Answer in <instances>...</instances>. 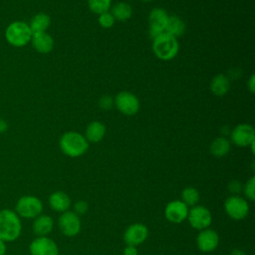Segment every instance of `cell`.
Wrapping results in <instances>:
<instances>
[{
    "label": "cell",
    "instance_id": "obj_23",
    "mask_svg": "<svg viewBox=\"0 0 255 255\" xmlns=\"http://www.w3.org/2000/svg\"><path fill=\"white\" fill-rule=\"evenodd\" d=\"M230 150V141L224 137L219 136L215 138L210 144V152L216 157H222L226 155Z\"/></svg>",
    "mask_w": 255,
    "mask_h": 255
},
{
    "label": "cell",
    "instance_id": "obj_5",
    "mask_svg": "<svg viewBox=\"0 0 255 255\" xmlns=\"http://www.w3.org/2000/svg\"><path fill=\"white\" fill-rule=\"evenodd\" d=\"M226 214L234 220H242L247 217L250 207L247 199L239 195H230L224 201Z\"/></svg>",
    "mask_w": 255,
    "mask_h": 255
},
{
    "label": "cell",
    "instance_id": "obj_29",
    "mask_svg": "<svg viewBox=\"0 0 255 255\" xmlns=\"http://www.w3.org/2000/svg\"><path fill=\"white\" fill-rule=\"evenodd\" d=\"M89 209V204L87 201L85 200H78L75 204H74V212L81 216V215H84L87 213Z\"/></svg>",
    "mask_w": 255,
    "mask_h": 255
},
{
    "label": "cell",
    "instance_id": "obj_35",
    "mask_svg": "<svg viewBox=\"0 0 255 255\" xmlns=\"http://www.w3.org/2000/svg\"><path fill=\"white\" fill-rule=\"evenodd\" d=\"M5 251H6L5 243H4V241L0 240V255H4V254H5Z\"/></svg>",
    "mask_w": 255,
    "mask_h": 255
},
{
    "label": "cell",
    "instance_id": "obj_17",
    "mask_svg": "<svg viewBox=\"0 0 255 255\" xmlns=\"http://www.w3.org/2000/svg\"><path fill=\"white\" fill-rule=\"evenodd\" d=\"M54 227V220L51 216L40 214L33 222V231L38 236H47Z\"/></svg>",
    "mask_w": 255,
    "mask_h": 255
},
{
    "label": "cell",
    "instance_id": "obj_9",
    "mask_svg": "<svg viewBox=\"0 0 255 255\" xmlns=\"http://www.w3.org/2000/svg\"><path fill=\"white\" fill-rule=\"evenodd\" d=\"M114 101L117 109L126 116H133L139 110L138 99L129 92L119 93Z\"/></svg>",
    "mask_w": 255,
    "mask_h": 255
},
{
    "label": "cell",
    "instance_id": "obj_14",
    "mask_svg": "<svg viewBox=\"0 0 255 255\" xmlns=\"http://www.w3.org/2000/svg\"><path fill=\"white\" fill-rule=\"evenodd\" d=\"M31 255H59L57 243L47 236H39L30 244Z\"/></svg>",
    "mask_w": 255,
    "mask_h": 255
},
{
    "label": "cell",
    "instance_id": "obj_11",
    "mask_svg": "<svg viewBox=\"0 0 255 255\" xmlns=\"http://www.w3.org/2000/svg\"><path fill=\"white\" fill-rule=\"evenodd\" d=\"M189 207L181 200H172L164 208V217L171 223L179 224L187 218Z\"/></svg>",
    "mask_w": 255,
    "mask_h": 255
},
{
    "label": "cell",
    "instance_id": "obj_13",
    "mask_svg": "<svg viewBox=\"0 0 255 255\" xmlns=\"http://www.w3.org/2000/svg\"><path fill=\"white\" fill-rule=\"evenodd\" d=\"M219 244V235L218 233L211 229L205 228L200 230L196 236V246L201 252H212L214 251Z\"/></svg>",
    "mask_w": 255,
    "mask_h": 255
},
{
    "label": "cell",
    "instance_id": "obj_8",
    "mask_svg": "<svg viewBox=\"0 0 255 255\" xmlns=\"http://www.w3.org/2000/svg\"><path fill=\"white\" fill-rule=\"evenodd\" d=\"M58 226L60 231L68 237H74L81 231L82 223L80 216L74 211L63 212L58 219Z\"/></svg>",
    "mask_w": 255,
    "mask_h": 255
},
{
    "label": "cell",
    "instance_id": "obj_19",
    "mask_svg": "<svg viewBox=\"0 0 255 255\" xmlns=\"http://www.w3.org/2000/svg\"><path fill=\"white\" fill-rule=\"evenodd\" d=\"M168 17L169 16L167 15V12L164 9L154 8L150 11L148 15V24H149L148 27L156 28L164 31Z\"/></svg>",
    "mask_w": 255,
    "mask_h": 255
},
{
    "label": "cell",
    "instance_id": "obj_2",
    "mask_svg": "<svg viewBox=\"0 0 255 255\" xmlns=\"http://www.w3.org/2000/svg\"><path fill=\"white\" fill-rule=\"evenodd\" d=\"M21 228V221L14 211L10 209L0 211V240L5 242L17 239Z\"/></svg>",
    "mask_w": 255,
    "mask_h": 255
},
{
    "label": "cell",
    "instance_id": "obj_20",
    "mask_svg": "<svg viewBox=\"0 0 255 255\" xmlns=\"http://www.w3.org/2000/svg\"><path fill=\"white\" fill-rule=\"evenodd\" d=\"M164 32L177 38L185 32V23L178 16H169L164 28Z\"/></svg>",
    "mask_w": 255,
    "mask_h": 255
},
{
    "label": "cell",
    "instance_id": "obj_21",
    "mask_svg": "<svg viewBox=\"0 0 255 255\" xmlns=\"http://www.w3.org/2000/svg\"><path fill=\"white\" fill-rule=\"evenodd\" d=\"M230 88V82L226 76L223 74L216 75L210 83V90L216 96L225 95Z\"/></svg>",
    "mask_w": 255,
    "mask_h": 255
},
{
    "label": "cell",
    "instance_id": "obj_15",
    "mask_svg": "<svg viewBox=\"0 0 255 255\" xmlns=\"http://www.w3.org/2000/svg\"><path fill=\"white\" fill-rule=\"evenodd\" d=\"M49 204L53 210L63 213L69 210L72 204V200L66 192L58 190L50 195Z\"/></svg>",
    "mask_w": 255,
    "mask_h": 255
},
{
    "label": "cell",
    "instance_id": "obj_16",
    "mask_svg": "<svg viewBox=\"0 0 255 255\" xmlns=\"http://www.w3.org/2000/svg\"><path fill=\"white\" fill-rule=\"evenodd\" d=\"M31 40H32V45L35 48V50L41 54H47V53L51 52L54 47L53 38L46 32L33 34Z\"/></svg>",
    "mask_w": 255,
    "mask_h": 255
},
{
    "label": "cell",
    "instance_id": "obj_1",
    "mask_svg": "<svg viewBox=\"0 0 255 255\" xmlns=\"http://www.w3.org/2000/svg\"><path fill=\"white\" fill-rule=\"evenodd\" d=\"M60 148L64 154L70 157H78L88 150L89 141L77 131H68L60 138Z\"/></svg>",
    "mask_w": 255,
    "mask_h": 255
},
{
    "label": "cell",
    "instance_id": "obj_4",
    "mask_svg": "<svg viewBox=\"0 0 255 255\" xmlns=\"http://www.w3.org/2000/svg\"><path fill=\"white\" fill-rule=\"evenodd\" d=\"M32 31L29 25L22 21L11 23L5 32L6 40L9 44L15 47H23L31 41Z\"/></svg>",
    "mask_w": 255,
    "mask_h": 255
},
{
    "label": "cell",
    "instance_id": "obj_18",
    "mask_svg": "<svg viewBox=\"0 0 255 255\" xmlns=\"http://www.w3.org/2000/svg\"><path fill=\"white\" fill-rule=\"evenodd\" d=\"M106 134V127L103 123L95 121L92 122L86 128L85 137L90 142L101 141Z\"/></svg>",
    "mask_w": 255,
    "mask_h": 255
},
{
    "label": "cell",
    "instance_id": "obj_26",
    "mask_svg": "<svg viewBox=\"0 0 255 255\" xmlns=\"http://www.w3.org/2000/svg\"><path fill=\"white\" fill-rule=\"evenodd\" d=\"M112 0H88L89 8L96 14H102L108 12L111 8Z\"/></svg>",
    "mask_w": 255,
    "mask_h": 255
},
{
    "label": "cell",
    "instance_id": "obj_32",
    "mask_svg": "<svg viewBox=\"0 0 255 255\" xmlns=\"http://www.w3.org/2000/svg\"><path fill=\"white\" fill-rule=\"evenodd\" d=\"M123 255H138V251L135 246L127 245L123 251Z\"/></svg>",
    "mask_w": 255,
    "mask_h": 255
},
{
    "label": "cell",
    "instance_id": "obj_24",
    "mask_svg": "<svg viewBox=\"0 0 255 255\" xmlns=\"http://www.w3.org/2000/svg\"><path fill=\"white\" fill-rule=\"evenodd\" d=\"M111 13L114 16L115 20L124 22L130 18L132 9H131L130 5L127 2H118L113 6Z\"/></svg>",
    "mask_w": 255,
    "mask_h": 255
},
{
    "label": "cell",
    "instance_id": "obj_37",
    "mask_svg": "<svg viewBox=\"0 0 255 255\" xmlns=\"http://www.w3.org/2000/svg\"><path fill=\"white\" fill-rule=\"evenodd\" d=\"M0 124H1V120H0Z\"/></svg>",
    "mask_w": 255,
    "mask_h": 255
},
{
    "label": "cell",
    "instance_id": "obj_7",
    "mask_svg": "<svg viewBox=\"0 0 255 255\" xmlns=\"http://www.w3.org/2000/svg\"><path fill=\"white\" fill-rule=\"evenodd\" d=\"M16 211L24 218H36L43 211V203L36 196L26 195L18 200Z\"/></svg>",
    "mask_w": 255,
    "mask_h": 255
},
{
    "label": "cell",
    "instance_id": "obj_3",
    "mask_svg": "<svg viewBox=\"0 0 255 255\" xmlns=\"http://www.w3.org/2000/svg\"><path fill=\"white\" fill-rule=\"evenodd\" d=\"M152 49L158 59L168 61L177 55L179 45L175 37L166 32H163L153 40Z\"/></svg>",
    "mask_w": 255,
    "mask_h": 255
},
{
    "label": "cell",
    "instance_id": "obj_30",
    "mask_svg": "<svg viewBox=\"0 0 255 255\" xmlns=\"http://www.w3.org/2000/svg\"><path fill=\"white\" fill-rule=\"evenodd\" d=\"M114 103H115L114 99H113L111 96L106 95V96H103V97L100 99V101H99V106H100V108H101L102 110L109 111V110L112 109Z\"/></svg>",
    "mask_w": 255,
    "mask_h": 255
},
{
    "label": "cell",
    "instance_id": "obj_33",
    "mask_svg": "<svg viewBox=\"0 0 255 255\" xmlns=\"http://www.w3.org/2000/svg\"><path fill=\"white\" fill-rule=\"evenodd\" d=\"M254 83H255L254 75H252L251 78H250V80H249V82H248V89H249V91H250L251 93H254V91H255V85H254Z\"/></svg>",
    "mask_w": 255,
    "mask_h": 255
},
{
    "label": "cell",
    "instance_id": "obj_22",
    "mask_svg": "<svg viewBox=\"0 0 255 255\" xmlns=\"http://www.w3.org/2000/svg\"><path fill=\"white\" fill-rule=\"evenodd\" d=\"M50 24H51V19L47 14L38 13L32 18L29 27L32 31V34L43 33V32H46Z\"/></svg>",
    "mask_w": 255,
    "mask_h": 255
},
{
    "label": "cell",
    "instance_id": "obj_12",
    "mask_svg": "<svg viewBox=\"0 0 255 255\" xmlns=\"http://www.w3.org/2000/svg\"><path fill=\"white\" fill-rule=\"evenodd\" d=\"M148 236V229L142 223L130 224L124 233V241L127 245L137 246L143 243Z\"/></svg>",
    "mask_w": 255,
    "mask_h": 255
},
{
    "label": "cell",
    "instance_id": "obj_34",
    "mask_svg": "<svg viewBox=\"0 0 255 255\" xmlns=\"http://www.w3.org/2000/svg\"><path fill=\"white\" fill-rule=\"evenodd\" d=\"M229 255H246V253H245L243 250H241V249L235 248V249H233V250L230 252Z\"/></svg>",
    "mask_w": 255,
    "mask_h": 255
},
{
    "label": "cell",
    "instance_id": "obj_6",
    "mask_svg": "<svg viewBox=\"0 0 255 255\" xmlns=\"http://www.w3.org/2000/svg\"><path fill=\"white\" fill-rule=\"evenodd\" d=\"M186 219L193 229L200 231L211 225L212 215L207 207L197 204L188 210Z\"/></svg>",
    "mask_w": 255,
    "mask_h": 255
},
{
    "label": "cell",
    "instance_id": "obj_28",
    "mask_svg": "<svg viewBox=\"0 0 255 255\" xmlns=\"http://www.w3.org/2000/svg\"><path fill=\"white\" fill-rule=\"evenodd\" d=\"M115 21L116 20H115L114 16L109 11L105 12V13H102L99 16V24H100L101 27H103L105 29L111 28L115 24Z\"/></svg>",
    "mask_w": 255,
    "mask_h": 255
},
{
    "label": "cell",
    "instance_id": "obj_36",
    "mask_svg": "<svg viewBox=\"0 0 255 255\" xmlns=\"http://www.w3.org/2000/svg\"><path fill=\"white\" fill-rule=\"evenodd\" d=\"M142 1H144V2H149V1H152V0H142Z\"/></svg>",
    "mask_w": 255,
    "mask_h": 255
},
{
    "label": "cell",
    "instance_id": "obj_10",
    "mask_svg": "<svg viewBox=\"0 0 255 255\" xmlns=\"http://www.w3.org/2000/svg\"><path fill=\"white\" fill-rule=\"evenodd\" d=\"M231 140L237 146H248L255 141V131L252 126L241 124L236 126L231 131Z\"/></svg>",
    "mask_w": 255,
    "mask_h": 255
},
{
    "label": "cell",
    "instance_id": "obj_31",
    "mask_svg": "<svg viewBox=\"0 0 255 255\" xmlns=\"http://www.w3.org/2000/svg\"><path fill=\"white\" fill-rule=\"evenodd\" d=\"M242 184L240 181L238 180H231L228 183V190L230 193H232V195H238V193H240L242 191Z\"/></svg>",
    "mask_w": 255,
    "mask_h": 255
},
{
    "label": "cell",
    "instance_id": "obj_27",
    "mask_svg": "<svg viewBox=\"0 0 255 255\" xmlns=\"http://www.w3.org/2000/svg\"><path fill=\"white\" fill-rule=\"evenodd\" d=\"M242 191L248 200L254 201V199H255V176H251L246 181V183L242 186Z\"/></svg>",
    "mask_w": 255,
    "mask_h": 255
},
{
    "label": "cell",
    "instance_id": "obj_25",
    "mask_svg": "<svg viewBox=\"0 0 255 255\" xmlns=\"http://www.w3.org/2000/svg\"><path fill=\"white\" fill-rule=\"evenodd\" d=\"M199 192L195 187L192 186H187L181 191V198L180 200L186 204L188 207H192L197 205L199 201Z\"/></svg>",
    "mask_w": 255,
    "mask_h": 255
}]
</instances>
